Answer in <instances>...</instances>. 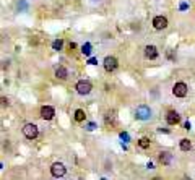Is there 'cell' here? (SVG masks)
Wrapping results in <instances>:
<instances>
[{"instance_id": "obj_27", "label": "cell", "mask_w": 195, "mask_h": 180, "mask_svg": "<svg viewBox=\"0 0 195 180\" xmlns=\"http://www.w3.org/2000/svg\"><path fill=\"white\" fill-rule=\"evenodd\" d=\"M0 169H2V162H0Z\"/></svg>"}, {"instance_id": "obj_28", "label": "cell", "mask_w": 195, "mask_h": 180, "mask_svg": "<svg viewBox=\"0 0 195 180\" xmlns=\"http://www.w3.org/2000/svg\"><path fill=\"white\" fill-rule=\"evenodd\" d=\"M101 180H107V178H101Z\"/></svg>"}, {"instance_id": "obj_18", "label": "cell", "mask_w": 195, "mask_h": 180, "mask_svg": "<svg viewBox=\"0 0 195 180\" xmlns=\"http://www.w3.org/2000/svg\"><path fill=\"white\" fill-rule=\"evenodd\" d=\"M10 102H8V99L7 98H0V105H2V107H7Z\"/></svg>"}, {"instance_id": "obj_4", "label": "cell", "mask_w": 195, "mask_h": 180, "mask_svg": "<svg viewBox=\"0 0 195 180\" xmlns=\"http://www.w3.org/2000/svg\"><path fill=\"white\" fill-rule=\"evenodd\" d=\"M187 93H189V88H187V84L185 83H176L174 84V88H173V94L176 98H185L187 96Z\"/></svg>"}, {"instance_id": "obj_7", "label": "cell", "mask_w": 195, "mask_h": 180, "mask_svg": "<svg viewBox=\"0 0 195 180\" xmlns=\"http://www.w3.org/2000/svg\"><path fill=\"white\" fill-rule=\"evenodd\" d=\"M153 28L158 29V31L166 29V28H168V18H166V16H154L153 18Z\"/></svg>"}, {"instance_id": "obj_25", "label": "cell", "mask_w": 195, "mask_h": 180, "mask_svg": "<svg viewBox=\"0 0 195 180\" xmlns=\"http://www.w3.org/2000/svg\"><path fill=\"white\" fill-rule=\"evenodd\" d=\"M185 130H190V122H185Z\"/></svg>"}, {"instance_id": "obj_20", "label": "cell", "mask_w": 195, "mask_h": 180, "mask_svg": "<svg viewBox=\"0 0 195 180\" xmlns=\"http://www.w3.org/2000/svg\"><path fill=\"white\" fill-rule=\"evenodd\" d=\"M88 63H90V65H96V63H97V60H96L94 57H91V59L88 60Z\"/></svg>"}, {"instance_id": "obj_29", "label": "cell", "mask_w": 195, "mask_h": 180, "mask_svg": "<svg viewBox=\"0 0 195 180\" xmlns=\"http://www.w3.org/2000/svg\"><path fill=\"white\" fill-rule=\"evenodd\" d=\"M184 180H190V178H184Z\"/></svg>"}, {"instance_id": "obj_16", "label": "cell", "mask_w": 195, "mask_h": 180, "mask_svg": "<svg viewBox=\"0 0 195 180\" xmlns=\"http://www.w3.org/2000/svg\"><path fill=\"white\" fill-rule=\"evenodd\" d=\"M150 140H148V138H141V140H138V146H140V148L141 149H146V148H150Z\"/></svg>"}, {"instance_id": "obj_2", "label": "cell", "mask_w": 195, "mask_h": 180, "mask_svg": "<svg viewBox=\"0 0 195 180\" xmlns=\"http://www.w3.org/2000/svg\"><path fill=\"white\" fill-rule=\"evenodd\" d=\"M75 89H77L78 94H82V96H86V94L91 93V89H93V84H91L90 81H86V80H80V81L77 83Z\"/></svg>"}, {"instance_id": "obj_3", "label": "cell", "mask_w": 195, "mask_h": 180, "mask_svg": "<svg viewBox=\"0 0 195 180\" xmlns=\"http://www.w3.org/2000/svg\"><path fill=\"white\" fill-rule=\"evenodd\" d=\"M135 117L138 120H148L151 117V109L148 105H138L135 110Z\"/></svg>"}, {"instance_id": "obj_6", "label": "cell", "mask_w": 195, "mask_h": 180, "mask_svg": "<svg viewBox=\"0 0 195 180\" xmlns=\"http://www.w3.org/2000/svg\"><path fill=\"white\" fill-rule=\"evenodd\" d=\"M102 65H104L106 71H116L117 67H119V62L116 57H112V55H107V57L104 59V62H102Z\"/></svg>"}, {"instance_id": "obj_1", "label": "cell", "mask_w": 195, "mask_h": 180, "mask_svg": "<svg viewBox=\"0 0 195 180\" xmlns=\"http://www.w3.org/2000/svg\"><path fill=\"white\" fill-rule=\"evenodd\" d=\"M23 135L28 138V140H34L38 138L39 135V130H38V125H34V123H26L25 127H23Z\"/></svg>"}, {"instance_id": "obj_24", "label": "cell", "mask_w": 195, "mask_h": 180, "mask_svg": "<svg viewBox=\"0 0 195 180\" xmlns=\"http://www.w3.org/2000/svg\"><path fill=\"white\" fill-rule=\"evenodd\" d=\"M158 132H161V133H169V130H168V128H159Z\"/></svg>"}, {"instance_id": "obj_26", "label": "cell", "mask_w": 195, "mask_h": 180, "mask_svg": "<svg viewBox=\"0 0 195 180\" xmlns=\"http://www.w3.org/2000/svg\"><path fill=\"white\" fill-rule=\"evenodd\" d=\"M187 8V3H181V10H185Z\"/></svg>"}, {"instance_id": "obj_19", "label": "cell", "mask_w": 195, "mask_h": 180, "mask_svg": "<svg viewBox=\"0 0 195 180\" xmlns=\"http://www.w3.org/2000/svg\"><path fill=\"white\" fill-rule=\"evenodd\" d=\"M120 138H122L124 140V141H129V133H125V132H122V133H120Z\"/></svg>"}, {"instance_id": "obj_5", "label": "cell", "mask_w": 195, "mask_h": 180, "mask_svg": "<svg viewBox=\"0 0 195 180\" xmlns=\"http://www.w3.org/2000/svg\"><path fill=\"white\" fill-rule=\"evenodd\" d=\"M65 172H67V169H65V166L62 164V162H54V164L50 166V174H52L55 178L64 177V175H65Z\"/></svg>"}, {"instance_id": "obj_10", "label": "cell", "mask_w": 195, "mask_h": 180, "mask_svg": "<svg viewBox=\"0 0 195 180\" xmlns=\"http://www.w3.org/2000/svg\"><path fill=\"white\" fill-rule=\"evenodd\" d=\"M145 57L150 59V60L158 59V49L154 47V46H146L145 47Z\"/></svg>"}, {"instance_id": "obj_22", "label": "cell", "mask_w": 195, "mask_h": 180, "mask_svg": "<svg viewBox=\"0 0 195 180\" xmlns=\"http://www.w3.org/2000/svg\"><path fill=\"white\" fill-rule=\"evenodd\" d=\"M94 127H96V125H94L93 122H91V123H88V130H90V132H91V130H94Z\"/></svg>"}, {"instance_id": "obj_13", "label": "cell", "mask_w": 195, "mask_h": 180, "mask_svg": "<svg viewBox=\"0 0 195 180\" xmlns=\"http://www.w3.org/2000/svg\"><path fill=\"white\" fill-rule=\"evenodd\" d=\"M179 146H181V149H182V151H189V149L192 148V143H190V140L182 138V140H181V143H179Z\"/></svg>"}, {"instance_id": "obj_17", "label": "cell", "mask_w": 195, "mask_h": 180, "mask_svg": "<svg viewBox=\"0 0 195 180\" xmlns=\"http://www.w3.org/2000/svg\"><path fill=\"white\" fill-rule=\"evenodd\" d=\"M82 52H83L85 55H91V44H90V42H86V44L82 47Z\"/></svg>"}, {"instance_id": "obj_9", "label": "cell", "mask_w": 195, "mask_h": 180, "mask_svg": "<svg viewBox=\"0 0 195 180\" xmlns=\"http://www.w3.org/2000/svg\"><path fill=\"white\" fill-rule=\"evenodd\" d=\"M166 120H168L169 125H177V123L181 122V115L177 114L176 110H169L168 115H166Z\"/></svg>"}, {"instance_id": "obj_12", "label": "cell", "mask_w": 195, "mask_h": 180, "mask_svg": "<svg viewBox=\"0 0 195 180\" xmlns=\"http://www.w3.org/2000/svg\"><path fill=\"white\" fill-rule=\"evenodd\" d=\"M55 78H59V80H67L68 78V71L65 67H57V70H55Z\"/></svg>"}, {"instance_id": "obj_8", "label": "cell", "mask_w": 195, "mask_h": 180, "mask_svg": "<svg viewBox=\"0 0 195 180\" xmlns=\"http://www.w3.org/2000/svg\"><path fill=\"white\" fill-rule=\"evenodd\" d=\"M54 115H55L54 107H50V105H42L41 107V117L44 120H52Z\"/></svg>"}, {"instance_id": "obj_23", "label": "cell", "mask_w": 195, "mask_h": 180, "mask_svg": "<svg viewBox=\"0 0 195 180\" xmlns=\"http://www.w3.org/2000/svg\"><path fill=\"white\" fill-rule=\"evenodd\" d=\"M68 47H70V50L72 49H77V44L75 42H70V44H68Z\"/></svg>"}, {"instance_id": "obj_14", "label": "cell", "mask_w": 195, "mask_h": 180, "mask_svg": "<svg viewBox=\"0 0 195 180\" xmlns=\"http://www.w3.org/2000/svg\"><path fill=\"white\" fill-rule=\"evenodd\" d=\"M85 119H86V114H85L83 109H77L75 110V120L77 122H83Z\"/></svg>"}, {"instance_id": "obj_21", "label": "cell", "mask_w": 195, "mask_h": 180, "mask_svg": "<svg viewBox=\"0 0 195 180\" xmlns=\"http://www.w3.org/2000/svg\"><path fill=\"white\" fill-rule=\"evenodd\" d=\"M18 8H20V10H25V8H26V3H25V2H20V3H18Z\"/></svg>"}, {"instance_id": "obj_15", "label": "cell", "mask_w": 195, "mask_h": 180, "mask_svg": "<svg viewBox=\"0 0 195 180\" xmlns=\"http://www.w3.org/2000/svg\"><path fill=\"white\" fill-rule=\"evenodd\" d=\"M62 47H64V39H55V41L52 42L54 50H62Z\"/></svg>"}, {"instance_id": "obj_11", "label": "cell", "mask_w": 195, "mask_h": 180, "mask_svg": "<svg viewBox=\"0 0 195 180\" xmlns=\"http://www.w3.org/2000/svg\"><path fill=\"white\" fill-rule=\"evenodd\" d=\"M159 162H161L163 166H169L171 162H173V154L168 153V151H163V153H159Z\"/></svg>"}]
</instances>
